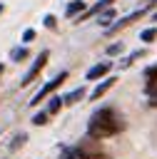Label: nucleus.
I'll list each match as a JSON object with an SVG mask.
<instances>
[{"label": "nucleus", "instance_id": "obj_1", "mask_svg": "<svg viewBox=\"0 0 157 159\" xmlns=\"http://www.w3.org/2000/svg\"><path fill=\"white\" fill-rule=\"evenodd\" d=\"M122 129V119L117 117V112L112 107H102L97 109L92 117H90V124H87V134L92 139H105V137H112Z\"/></svg>", "mask_w": 157, "mask_h": 159}, {"label": "nucleus", "instance_id": "obj_2", "mask_svg": "<svg viewBox=\"0 0 157 159\" xmlns=\"http://www.w3.org/2000/svg\"><path fill=\"white\" fill-rule=\"evenodd\" d=\"M60 159H107V157H105V152L97 149L95 144L85 142V144H80V147L65 149V152L60 154Z\"/></svg>", "mask_w": 157, "mask_h": 159}, {"label": "nucleus", "instance_id": "obj_3", "mask_svg": "<svg viewBox=\"0 0 157 159\" xmlns=\"http://www.w3.org/2000/svg\"><path fill=\"white\" fill-rule=\"evenodd\" d=\"M47 57H50V52H47V50H42V52H40L37 57H35V62L30 65V70H27V72L22 75L20 84H30V82H32V80H35V77H37L40 72H42V67L47 65Z\"/></svg>", "mask_w": 157, "mask_h": 159}, {"label": "nucleus", "instance_id": "obj_4", "mask_svg": "<svg viewBox=\"0 0 157 159\" xmlns=\"http://www.w3.org/2000/svg\"><path fill=\"white\" fill-rule=\"evenodd\" d=\"M65 80H67V72H60V75H55L50 82H45V87H40V92L32 97V102H30V104H40V102H42L47 94H52V92H55V89H57V87H60Z\"/></svg>", "mask_w": 157, "mask_h": 159}, {"label": "nucleus", "instance_id": "obj_5", "mask_svg": "<svg viewBox=\"0 0 157 159\" xmlns=\"http://www.w3.org/2000/svg\"><path fill=\"white\" fill-rule=\"evenodd\" d=\"M142 15H145V7H140V10L130 12L127 17H120V20L115 22V25H110V27H107V35H115V32H120L122 27H127L130 22H135V20H137V17H142Z\"/></svg>", "mask_w": 157, "mask_h": 159}, {"label": "nucleus", "instance_id": "obj_6", "mask_svg": "<svg viewBox=\"0 0 157 159\" xmlns=\"http://www.w3.org/2000/svg\"><path fill=\"white\" fill-rule=\"evenodd\" d=\"M110 62H100V65H95V67H90L87 70V80H100V77H105L107 72H110Z\"/></svg>", "mask_w": 157, "mask_h": 159}, {"label": "nucleus", "instance_id": "obj_7", "mask_svg": "<svg viewBox=\"0 0 157 159\" xmlns=\"http://www.w3.org/2000/svg\"><path fill=\"white\" fill-rule=\"evenodd\" d=\"M112 84H115V77H107V80H102V84H97V87L92 89L90 99H100V97H102V94H105V92H107V89H110Z\"/></svg>", "mask_w": 157, "mask_h": 159}, {"label": "nucleus", "instance_id": "obj_8", "mask_svg": "<svg viewBox=\"0 0 157 159\" xmlns=\"http://www.w3.org/2000/svg\"><path fill=\"white\" fill-rule=\"evenodd\" d=\"M112 2H115V0H100V2H97V5H92V7H90V10H85V12H82V15H80V17H77V22H80V20H82V17H90V15H97V12H100V10H107V7H110V5H112Z\"/></svg>", "mask_w": 157, "mask_h": 159}, {"label": "nucleus", "instance_id": "obj_9", "mask_svg": "<svg viewBox=\"0 0 157 159\" xmlns=\"http://www.w3.org/2000/svg\"><path fill=\"white\" fill-rule=\"evenodd\" d=\"M82 12H85V2H82V0H72V2L67 5V10H65L67 17H75V15H82Z\"/></svg>", "mask_w": 157, "mask_h": 159}, {"label": "nucleus", "instance_id": "obj_10", "mask_svg": "<svg viewBox=\"0 0 157 159\" xmlns=\"http://www.w3.org/2000/svg\"><path fill=\"white\" fill-rule=\"evenodd\" d=\"M82 97H85V89H82V87H77V89H72L70 94H65V97H62V104H75V102H80Z\"/></svg>", "mask_w": 157, "mask_h": 159}, {"label": "nucleus", "instance_id": "obj_11", "mask_svg": "<svg viewBox=\"0 0 157 159\" xmlns=\"http://www.w3.org/2000/svg\"><path fill=\"white\" fill-rule=\"evenodd\" d=\"M112 17H115V10H112V7H107V10H102V15L97 17V22H100V25H105V27H110Z\"/></svg>", "mask_w": 157, "mask_h": 159}, {"label": "nucleus", "instance_id": "obj_12", "mask_svg": "<svg viewBox=\"0 0 157 159\" xmlns=\"http://www.w3.org/2000/svg\"><path fill=\"white\" fill-rule=\"evenodd\" d=\"M140 40H142V42H152V40H157V27H147V30H142Z\"/></svg>", "mask_w": 157, "mask_h": 159}, {"label": "nucleus", "instance_id": "obj_13", "mask_svg": "<svg viewBox=\"0 0 157 159\" xmlns=\"http://www.w3.org/2000/svg\"><path fill=\"white\" fill-rule=\"evenodd\" d=\"M25 57H27V50H25V47H15V50L10 52V60H12V62H20V60H25Z\"/></svg>", "mask_w": 157, "mask_h": 159}, {"label": "nucleus", "instance_id": "obj_14", "mask_svg": "<svg viewBox=\"0 0 157 159\" xmlns=\"http://www.w3.org/2000/svg\"><path fill=\"white\" fill-rule=\"evenodd\" d=\"M60 104H62V99H60V97H52V99H50V107H47V114H55V112L60 109Z\"/></svg>", "mask_w": 157, "mask_h": 159}, {"label": "nucleus", "instance_id": "obj_15", "mask_svg": "<svg viewBox=\"0 0 157 159\" xmlns=\"http://www.w3.org/2000/svg\"><path fill=\"white\" fill-rule=\"evenodd\" d=\"M122 50H125V45H122V42H115V45L107 47V55H120Z\"/></svg>", "mask_w": 157, "mask_h": 159}, {"label": "nucleus", "instance_id": "obj_16", "mask_svg": "<svg viewBox=\"0 0 157 159\" xmlns=\"http://www.w3.org/2000/svg\"><path fill=\"white\" fill-rule=\"evenodd\" d=\"M45 122H47V112H37V114L32 117V124H37V127L45 124Z\"/></svg>", "mask_w": 157, "mask_h": 159}, {"label": "nucleus", "instance_id": "obj_17", "mask_svg": "<svg viewBox=\"0 0 157 159\" xmlns=\"http://www.w3.org/2000/svg\"><path fill=\"white\" fill-rule=\"evenodd\" d=\"M42 22H45V27L55 30V25H57V17H55V15H45V20H42Z\"/></svg>", "mask_w": 157, "mask_h": 159}, {"label": "nucleus", "instance_id": "obj_18", "mask_svg": "<svg viewBox=\"0 0 157 159\" xmlns=\"http://www.w3.org/2000/svg\"><path fill=\"white\" fill-rule=\"evenodd\" d=\"M25 139H27V134H17V137L12 139V144H10V147H12V149H17L20 144H25Z\"/></svg>", "mask_w": 157, "mask_h": 159}, {"label": "nucleus", "instance_id": "obj_19", "mask_svg": "<svg viewBox=\"0 0 157 159\" xmlns=\"http://www.w3.org/2000/svg\"><path fill=\"white\" fill-rule=\"evenodd\" d=\"M30 40H35V30H25L22 32V42H30Z\"/></svg>", "mask_w": 157, "mask_h": 159}, {"label": "nucleus", "instance_id": "obj_20", "mask_svg": "<svg viewBox=\"0 0 157 159\" xmlns=\"http://www.w3.org/2000/svg\"><path fill=\"white\" fill-rule=\"evenodd\" d=\"M0 75H2V65H0Z\"/></svg>", "mask_w": 157, "mask_h": 159}, {"label": "nucleus", "instance_id": "obj_21", "mask_svg": "<svg viewBox=\"0 0 157 159\" xmlns=\"http://www.w3.org/2000/svg\"><path fill=\"white\" fill-rule=\"evenodd\" d=\"M0 12H2V5H0Z\"/></svg>", "mask_w": 157, "mask_h": 159}, {"label": "nucleus", "instance_id": "obj_22", "mask_svg": "<svg viewBox=\"0 0 157 159\" xmlns=\"http://www.w3.org/2000/svg\"><path fill=\"white\" fill-rule=\"evenodd\" d=\"M155 2H157V0H155Z\"/></svg>", "mask_w": 157, "mask_h": 159}]
</instances>
